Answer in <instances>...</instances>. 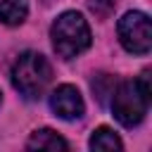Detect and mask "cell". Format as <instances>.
<instances>
[{"label":"cell","instance_id":"cell-2","mask_svg":"<svg viewBox=\"0 0 152 152\" xmlns=\"http://www.w3.org/2000/svg\"><path fill=\"white\" fill-rule=\"evenodd\" d=\"M52 45L55 52L64 59H71L76 55H81L88 45H90V28L86 24V19L78 12H64L55 19L52 24Z\"/></svg>","mask_w":152,"mask_h":152},{"label":"cell","instance_id":"cell-1","mask_svg":"<svg viewBox=\"0 0 152 152\" xmlns=\"http://www.w3.org/2000/svg\"><path fill=\"white\" fill-rule=\"evenodd\" d=\"M147 107H150V78H147V74H142L135 81L121 83L114 93V100H112L114 116L126 128L138 126L145 119Z\"/></svg>","mask_w":152,"mask_h":152},{"label":"cell","instance_id":"cell-7","mask_svg":"<svg viewBox=\"0 0 152 152\" xmlns=\"http://www.w3.org/2000/svg\"><path fill=\"white\" fill-rule=\"evenodd\" d=\"M28 5L26 0H0V21L7 26H17L26 19Z\"/></svg>","mask_w":152,"mask_h":152},{"label":"cell","instance_id":"cell-5","mask_svg":"<svg viewBox=\"0 0 152 152\" xmlns=\"http://www.w3.org/2000/svg\"><path fill=\"white\" fill-rule=\"evenodd\" d=\"M50 107H52V112H55L59 119H66V121L81 119L83 112H86V104H83L81 93H78L74 86H66V83L59 86V88L50 95Z\"/></svg>","mask_w":152,"mask_h":152},{"label":"cell","instance_id":"cell-3","mask_svg":"<svg viewBox=\"0 0 152 152\" xmlns=\"http://www.w3.org/2000/svg\"><path fill=\"white\" fill-rule=\"evenodd\" d=\"M52 78L48 59L38 52H24L12 66V83L26 97H38Z\"/></svg>","mask_w":152,"mask_h":152},{"label":"cell","instance_id":"cell-4","mask_svg":"<svg viewBox=\"0 0 152 152\" xmlns=\"http://www.w3.org/2000/svg\"><path fill=\"white\" fill-rule=\"evenodd\" d=\"M119 40L133 55H147L152 45L150 17L145 12H126L119 21Z\"/></svg>","mask_w":152,"mask_h":152},{"label":"cell","instance_id":"cell-6","mask_svg":"<svg viewBox=\"0 0 152 152\" xmlns=\"http://www.w3.org/2000/svg\"><path fill=\"white\" fill-rule=\"evenodd\" d=\"M26 147H28V150H66L69 145H66V140H64L62 135H57L55 131L40 128V131H36V133L28 138Z\"/></svg>","mask_w":152,"mask_h":152},{"label":"cell","instance_id":"cell-8","mask_svg":"<svg viewBox=\"0 0 152 152\" xmlns=\"http://www.w3.org/2000/svg\"><path fill=\"white\" fill-rule=\"evenodd\" d=\"M90 147H93V150H121L124 145H121L119 135H116L112 128L100 126V128L93 131V135H90Z\"/></svg>","mask_w":152,"mask_h":152}]
</instances>
